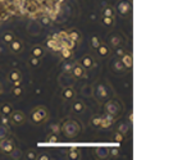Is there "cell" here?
Listing matches in <instances>:
<instances>
[{"instance_id": "cell-1", "label": "cell", "mask_w": 196, "mask_h": 160, "mask_svg": "<svg viewBox=\"0 0 196 160\" xmlns=\"http://www.w3.org/2000/svg\"><path fill=\"white\" fill-rule=\"evenodd\" d=\"M49 118V110L45 106H36L35 109H32L30 113V121L32 124H41L48 121Z\"/></svg>"}, {"instance_id": "cell-2", "label": "cell", "mask_w": 196, "mask_h": 160, "mask_svg": "<svg viewBox=\"0 0 196 160\" xmlns=\"http://www.w3.org/2000/svg\"><path fill=\"white\" fill-rule=\"evenodd\" d=\"M67 137H76L77 134L80 133V131H81V127H80V124L76 122V121H72V119H69V121H67L64 124H63V127H62V129H60Z\"/></svg>"}, {"instance_id": "cell-3", "label": "cell", "mask_w": 196, "mask_h": 160, "mask_svg": "<svg viewBox=\"0 0 196 160\" xmlns=\"http://www.w3.org/2000/svg\"><path fill=\"white\" fill-rule=\"evenodd\" d=\"M121 110H122V105L119 101H117V100H109V101L105 104V113L114 117V118L117 115H119Z\"/></svg>"}, {"instance_id": "cell-4", "label": "cell", "mask_w": 196, "mask_h": 160, "mask_svg": "<svg viewBox=\"0 0 196 160\" xmlns=\"http://www.w3.org/2000/svg\"><path fill=\"white\" fill-rule=\"evenodd\" d=\"M14 150H15V144L13 142V140L8 138V137L0 140V151H2L3 154L10 155L14 153Z\"/></svg>"}, {"instance_id": "cell-5", "label": "cell", "mask_w": 196, "mask_h": 160, "mask_svg": "<svg viewBox=\"0 0 196 160\" xmlns=\"http://www.w3.org/2000/svg\"><path fill=\"white\" fill-rule=\"evenodd\" d=\"M131 10H132V6L128 0H121L117 4V12L121 17H128L131 14Z\"/></svg>"}, {"instance_id": "cell-6", "label": "cell", "mask_w": 196, "mask_h": 160, "mask_svg": "<svg viewBox=\"0 0 196 160\" xmlns=\"http://www.w3.org/2000/svg\"><path fill=\"white\" fill-rule=\"evenodd\" d=\"M80 64L83 67L86 71L89 69H92L94 67H95V59L91 54H85L81 59H80Z\"/></svg>"}, {"instance_id": "cell-7", "label": "cell", "mask_w": 196, "mask_h": 160, "mask_svg": "<svg viewBox=\"0 0 196 160\" xmlns=\"http://www.w3.org/2000/svg\"><path fill=\"white\" fill-rule=\"evenodd\" d=\"M10 117V122L13 123V124H17V125H21V124H23L24 122H26V115H24L22 112H12V114L9 115Z\"/></svg>"}, {"instance_id": "cell-8", "label": "cell", "mask_w": 196, "mask_h": 160, "mask_svg": "<svg viewBox=\"0 0 196 160\" xmlns=\"http://www.w3.org/2000/svg\"><path fill=\"white\" fill-rule=\"evenodd\" d=\"M71 73L76 78H85V77H86V69H85L80 63H74L73 64Z\"/></svg>"}, {"instance_id": "cell-9", "label": "cell", "mask_w": 196, "mask_h": 160, "mask_svg": "<svg viewBox=\"0 0 196 160\" xmlns=\"http://www.w3.org/2000/svg\"><path fill=\"white\" fill-rule=\"evenodd\" d=\"M95 97L99 100V101H105L108 99V91L105 88L104 85H98L96 86V90H95Z\"/></svg>"}, {"instance_id": "cell-10", "label": "cell", "mask_w": 196, "mask_h": 160, "mask_svg": "<svg viewBox=\"0 0 196 160\" xmlns=\"http://www.w3.org/2000/svg\"><path fill=\"white\" fill-rule=\"evenodd\" d=\"M45 46H46L49 50H52V51H59V49L62 47V44L59 43V41L53 36V37H50V39L46 40Z\"/></svg>"}, {"instance_id": "cell-11", "label": "cell", "mask_w": 196, "mask_h": 160, "mask_svg": "<svg viewBox=\"0 0 196 160\" xmlns=\"http://www.w3.org/2000/svg\"><path fill=\"white\" fill-rule=\"evenodd\" d=\"M62 99L65 101H72L76 99V90L73 87H64L62 91Z\"/></svg>"}, {"instance_id": "cell-12", "label": "cell", "mask_w": 196, "mask_h": 160, "mask_svg": "<svg viewBox=\"0 0 196 160\" xmlns=\"http://www.w3.org/2000/svg\"><path fill=\"white\" fill-rule=\"evenodd\" d=\"M8 47H9V50L12 53L14 54H18L22 51V49H23V44H22V41L21 40H17L14 39L10 44H8Z\"/></svg>"}, {"instance_id": "cell-13", "label": "cell", "mask_w": 196, "mask_h": 160, "mask_svg": "<svg viewBox=\"0 0 196 160\" xmlns=\"http://www.w3.org/2000/svg\"><path fill=\"white\" fill-rule=\"evenodd\" d=\"M114 119L115 118L106 114L105 117H101V123H100V127L99 128H103V129H106V128H110L114 123Z\"/></svg>"}, {"instance_id": "cell-14", "label": "cell", "mask_w": 196, "mask_h": 160, "mask_svg": "<svg viewBox=\"0 0 196 160\" xmlns=\"http://www.w3.org/2000/svg\"><path fill=\"white\" fill-rule=\"evenodd\" d=\"M96 53H98V55H99L100 58H106V56L110 55V46L106 45V44L101 43V44L99 45V47L96 49Z\"/></svg>"}, {"instance_id": "cell-15", "label": "cell", "mask_w": 196, "mask_h": 160, "mask_svg": "<svg viewBox=\"0 0 196 160\" xmlns=\"http://www.w3.org/2000/svg\"><path fill=\"white\" fill-rule=\"evenodd\" d=\"M121 62H122V64L124 65V68H127V69H131L132 68V65H133V58H132V55L131 54H123L122 56H121Z\"/></svg>"}, {"instance_id": "cell-16", "label": "cell", "mask_w": 196, "mask_h": 160, "mask_svg": "<svg viewBox=\"0 0 196 160\" xmlns=\"http://www.w3.org/2000/svg\"><path fill=\"white\" fill-rule=\"evenodd\" d=\"M22 80V74L18 69H12L9 73H8V81L10 83H14L17 81H21Z\"/></svg>"}, {"instance_id": "cell-17", "label": "cell", "mask_w": 196, "mask_h": 160, "mask_svg": "<svg viewBox=\"0 0 196 160\" xmlns=\"http://www.w3.org/2000/svg\"><path fill=\"white\" fill-rule=\"evenodd\" d=\"M94 155L96 159H106L108 158V149L104 146H99L94 150Z\"/></svg>"}, {"instance_id": "cell-18", "label": "cell", "mask_w": 196, "mask_h": 160, "mask_svg": "<svg viewBox=\"0 0 196 160\" xmlns=\"http://www.w3.org/2000/svg\"><path fill=\"white\" fill-rule=\"evenodd\" d=\"M122 45V37L119 35H112L109 39V46L110 49H115Z\"/></svg>"}, {"instance_id": "cell-19", "label": "cell", "mask_w": 196, "mask_h": 160, "mask_svg": "<svg viewBox=\"0 0 196 160\" xmlns=\"http://www.w3.org/2000/svg\"><path fill=\"white\" fill-rule=\"evenodd\" d=\"M85 108H86V105H85L83 101H81V100H76V101L72 104V112L76 113V114H80L85 110Z\"/></svg>"}, {"instance_id": "cell-20", "label": "cell", "mask_w": 196, "mask_h": 160, "mask_svg": "<svg viewBox=\"0 0 196 160\" xmlns=\"http://www.w3.org/2000/svg\"><path fill=\"white\" fill-rule=\"evenodd\" d=\"M12 112H13V108H12L10 104L5 103V104L0 105V114H2L3 117H9L12 114Z\"/></svg>"}, {"instance_id": "cell-21", "label": "cell", "mask_w": 196, "mask_h": 160, "mask_svg": "<svg viewBox=\"0 0 196 160\" xmlns=\"http://www.w3.org/2000/svg\"><path fill=\"white\" fill-rule=\"evenodd\" d=\"M44 53H45V50L44 47H42L41 45H36V46H33L32 50H31V55L32 56H35V58H41V56H44Z\"/></svg>"}, {"instance_id": "cell-22", "label": "cell", "mask_w": 196, "mask_h": 160, "mask_svg": "<svg viewBox=\"0 0 196 160\" xmlns=\"http://www.w3.org/2000/svg\"><path fill=\"white\" fill-rule=\"evenodd\" d=\"M67 156H68V159H71V160H77V159L81 158V153H80L78 149L72 147V149H69V151L67 153Z\"/></svg>"}, {"instance_id": "cell-23", "label": "cell", "mask_w": 196, "mask_h": 160, "mask_svg": "<svg viewBox=\"0 0 196 160\" xmlns=\"http://www.w3.org/2000/svg\"><path fill=\"white\" fill-rule=\"evenodd\" d=\"M59 53H60V56H62V59H71L72 58V55H73V53H72V49H68V47H65V46H62L60 49H59Z\"/></svg>"}, {"instance_id": "cell-24", "label": "cell", "mask_w": 196, "mask_h": 160, "mask_svg": "<svg viewBox=\"0 0 196 160\" xmlns=\"http://www.w3.org/2000/svg\"><path fill=\"white\" fill-rule=\"evenodd\" d=\"M67 35H68V39L73 40L74 43H78V41L81 40V33L77 30H71L69 32H67Z\"/></svg>"}, {"instance_id": "cell-25", "label": "cell", "mask_w": 196, "mask_h": 160, "mask_svg": "<svg viewBox=\"0 0 196 160\" xmlns=\"http://www.w3.org/2000/svg\"><path fill=\"white\" fill-rule=\"evenodd\" d=\"M112 68H113L114 72H122V71L126 69L124 65H123L122 62H121V59H115V60L112 63Z\"/></svg>"}, {"instance_id": "cell-26", "label": "cell", "mask_w": 196, "mask_h": 160, "mask_svg": "<svg viewBox=\"0 0 196 160\" xmlns=\"http://www.w3.org/2000/svg\"><path fill=\"white\" fill-rule=\"evenodd\" d=\"M101 14H103V17H114L115 9H114L113 6L106 5V6L103 8V12H101Z\"/></svg>"}, {"instance_id": "cell-27", "label": "cell", "mask_w": 196, "mask_h": 160, "mask_svg": "<svg viewBox=\"0 0 196 160\" xmlns=\"http://www.w3.org/2000/svg\"><path fill=\"white\" fill-rule=\"evenodd\" d=\"M101 24L105 27H112L114 24V17H101Z\"/></svg>"}, {"instance_id": "cell-28", "label": "cell", "mask_w": 196, "mask_h": 160, "mask_svg": "<svg viewBox=\"0 0 196 160\" xmlns=\"http://www.w3.org/2000/svg\"><path fill=\"white\" fill-rule=\"evenodd\" d=\"M100 123H101V115H96V114H95V115L91 117L90 124L92 125V127H95V128L98 127V128H99V127H100Z\"/></svg>"}, {"instance_id": "cell-29", "label": "cell", "mask_w": 196, "mask_h": 160, "mask_svg": "<svg viewBox=\"0 0 196 160\" xmlns=\"http://www.w3.org/2000/svg\"><path fill=\"white\" fill-rule=\"evenodd\" d=\"M23 92H24V90H23V87L19 85V86H13L12 87V94L15 96V97H21L22 95H23Z\"/></svg>"}, {"instance_id": "cell-30", "label": "cell", "mask_w": 196, "mask_h": 160, "mask_svg": "<svg viewBox=\"0 0 196 160\" xmlns=\"http://www.w3.org/2000/svg\"><path fill=\"white\" fill-rule=\"evenodd\" d=\"M100 44H101V41H100V39H99L98 36H91V39H90V45H91V47H92L94 50H96Z\"/></svg>"}, {"instance_id": "cell-31", "label": "cell", "mask_w": 196, "mask_h": 160, "mask_svg": "<svg viewBox=\"0 0 196 160\" xmlns=\"http://www.w3.org/2000/svg\"><path fill=\"white\" fill-rule=\"evenodd\" d=\"M14 39H15V36L13 35L12 32H5L4 35H3V41H4V43H5L6 45H8V44H10Z\"/></svg>"}, {"instance_id": "cell-32", "label": "cell", "mask_w": 196, "mask_h": 160, "mask_svg": "<svg viewBox=\"0 0 196 160\" xmlns=\"http://www.w3.org/2000/svg\"><path fill=\"white\" fill-rule=\"evenodd\" d=\"M9 134V129H8V125L4 124H0V140H3L5 137H8Z\"/></svg>"}, {"instance_id": "cell-33", "label": "cell", "mask_w": 196, "mask_h": 160, "mask_svg": "<svg viewBox=\"0 0 196 160\" xmlns=\"http://www.w3.org/2000/svg\"><path fill=\"white\" fill-rule=\"evenodd\" d=\"M46 141H48V144H56L58 142V134L50 132L48 134V137H46Z\"/></svg>"}, {"instance_id": "cell-34", "label": "cell", "mask_w": 196, "mask_h": 160, "mask_svg": "<svg viewBox=\"0 0 196 160\" xmlns=\"http://www.w3.org/2000/svg\"><path fill=\"white\" fill-rule=\"evenodd\" d=\"M108 156H110V158H118L119 156V149L118 147H110V149H108Z\"/></svg>"}, {"instance_id": "cell-35", "label": "cell", "mask_w": 196, "mask_h": 160, "mask_svg": "<svg viewBox=\"0 0 196 160\" xmlns=\"http://www.w3.org/2000/svg\"><path fill=\"white\" fill-rule=\"evenodd\" d=\"M114 141L118 142V144H122V142L124 141V134L117 131V132L114 133Z\"/></svg>"}, {"instance_id": "cell-36", "label": "cell", "mask_w": 196, "mask_h": 160, "mask_svg": "<svg viewBox=\"0 0 196 160\" xmlns=\"http://www.w3.org/2000/svg\"><path fill=\"white\" fill-rule=\"evenodd\" d=\"M28 64H30L31 67H37V65H40V59H39V58H35V56H31L30 60H28Z\"/></svg>"}, {"instance_id": "cell-37", "label": "cell", "mask_w": 196, "mask_h": 160, "mask_svg": "<svg viewBox=\"0 0 196 160\" xmlns=\"http://www.w3.org/2000/svg\"><path fill=\"white\" fill-rule=\"evenodd\" d=\"M128 129H130V127H128V124H126V123H122V124L118 127V132H121V133H123V134H126L127 132H128Z\"/></svg>"}, {"instance_id": "cell-38", "label": "cell", "mask_w": 196, "mask_h": 160, "mask_svg": "<svg viewBox=\"0 0 196 160\" xmlns=\"http://www.w3.org/2000/svg\"><path fill=\"white\" fill-rule=\"evenodd\" d=\"M37 154L35 153V150H28L27 153H26V158L30 159V160H33V159H36Z\"/></svg>"}, {"instance_id": "cell-39", "label": "cell", "mask_w": 196, "mask_h": 160, "mask_svg": "<svg viewBox=\"0 0 196 160\" xmlns=\"http://www.w3.org/2000/svg\"><path fill=\"white\" fill-rule=\"evenodd\" d=\"M114 50H115V55H117L118 58H121L123 54H126V50H124L122 46H118V47H115Z\"/></svg>"}, {"instance_id": "cell-40", "label": "cell", "mask_w": 196, "mask_h": 160, "mask_svg": "<svg viewBox=\"0 0 196 160\" xmlns=\"http://www.w3.org/2000/svg\"><path fill=\"white\" fill-rule=\"evenodd\" d=\"M50 129H52V132L53 133H55V134H58L59 132H60V129H62V127L59 124H53L52 127H50Z\"/></svg>"}, {"instance_id": "cell-41", "label": "cell", "mask_w": 196, "mask_h": 160, "mask_svg": "<svg viewBox=\"0 0 196 160\" xmlns=\"http://www.w3.org/2000/svg\"><path fill=\"white\" fill-rule=\"evenodd\" d=\"M52 158H50L49 154H40L36 156V160H50Z\"/></svg>"}, {"instance_id": "cell-42", "label": "cell", "mask_w": 196, "mask_h": 160, "mask_svg": "<svg viewBox=\"0 0 196 160\" xmlns=\"http://www.w3.org/2000/svg\"><path fill=\"white\" fill-rule=\"evenodd\" d=\"M72 67H73V64L68 63V64H65V65L63 67V71H64L65 73H71V71H72Z\"/></svg>"}, {"instance_id": "cell-43", "label": "cell", "mask_w": 196, "mask_h": 160, "mask_svg": "<svg viewBox=\"0 0 196 160\" xmlns=\"http://www.w3.org/2000/svg\"><path fill=\"white\" fill-rule=\"evenodd\" d=\"M41 22L44 23V24H49V23H50L49 17H42V18H41Z\"/></svg>"}, {"instance_id": "cell-44", "label": "cell", "mask_w": 196, "mask_h": 160, "mask_svg": "<svg viewBox=\"0 0 196 160\" xmlns=\"http://www.w3.org/2000/svg\"><path fill=\"white\" fill-rule=\"evenodd\" d=\"M0 122H2V124H4V125H8V117H3L2 115V121H0Z\"/></svg>"}, {"instance_id": "cell-45", "label": "cell", "mask_w": 196, "mask_h": 160, "mask_svg": "<svg viewBox=\"0 0 196 160\" xmlns=\"http://www.w3.org/2000/svg\"><path fill=\"white\" fill-rule=\"evenodd\" d=\"M21 83H22V80H21V81H17V82H14V83H12V85H13V86H19Z\"/></svg>"}, {"instance_id": "cell-46", "label": "cell", "mask_w": 196, "mask_h": 160, "mask_svg": "<svg viewBox=\"0 0 196 160\" xmlns=\"http://www.w3.org/2000/svg\"><path fill=\"white\" fill-rule=\"evenodd\" d=\"M130 121H131V122H132V121H133V114H132V113H131V114H130Z\"/></svg>"}, {"instance_id": "cell-47", "label": "cell", "mask_w": 196, "mask_h": 160, "mask_svg": "<svg viewBox=\"0 0 196 160\" xmlns=\"http://www.w3.org/2000/svg\"><path fill=\"white\" fill-rule=\"evenodd\" d=\"M2 91H3V87H2V83H0V94H2Z\"/></svg>"}]
</instances>
